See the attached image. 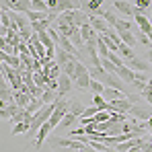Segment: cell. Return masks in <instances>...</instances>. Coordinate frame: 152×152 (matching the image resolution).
I'll return each mask as SVG.
<instances>
[{
  "instance_id": "obj_29",
  "label": "cell",
  "mask_w": 152,
  "mask_h": 152,
  "mask_svg": "<svg viewBox=\"0 0 152 152\" xmlns=\"http://www.w3.org/2000/svg\"><path fill=\"white\" fill-rule=\"evenodd\" d=\"M31 10H41V12H50V6L45 0H31Z\"/></svg>"
},
{
  "instance_id": "obj_6",
  "label": "cell",
  "mask_w": 152,
  "mask_h": 152,
  "mask_svg": "<svg viewBox=\"0 0 152 152\" xmlns=\"http://www.w3.org/2000/svg\"><path fill=\"white\" fill-rule=\"evenodd\" d=\"M129 115H132V117H136L138 121H148V119L152 117V107H144V105L136 103V105L132 107Z\"/></svg>"
},
{
  "instance_id": "obj_27",
  "label": "cell",
  "mask_w": 152,
  "mask_h": 152,
  "mask_svg": "<svg viewBox=\"0 0 152 152\" xmlns=\"http://www.w3.org/2000/svg\"><path fill=\"white\" fill-rule=\"evenodd\" d=\"M119 56H121V58H126V60H134V58H138V56L134 53V50H132L129 45H126L124 41L119 43Z\"/></svg>"
},
{
  "instance_id": "obj_24",
  "label": "cell",
  "mask_w": 152,
  "mask_h": 152,
  "mask_svg": "<svg viewBox=\"0 0 152 152\" xmlns=\"http://www.w3.org/2000/svg\"><path fill=\"white\" fill-rule=\"evenodd\" d=\"M37 35H39V39H41V43L48 48V51H50V50H56V41L50 37V33H48V31H41V33H37Z\"/></svg>"
},
{
  "instance_id": "obj_36",
  "label": "cell",
  "mask_w": 152,
  "mask_h": 152,
  "mask_svg": "<svg viewBox=\"0 0 152 152\" xmlns=\"http://www.w3.org/2000/svg\"><path fill=\"white\" fill-rule=\"evenodd\" d=\"M136 37H138V41H140V45H146V48H152V43H150V37H148L146 33L138 31V33H136Z\"/></svg>"
},
{
  "instance_id": "obj_8",
  "label": "cell",
  "mask_w": 152,
  "mask_h": 152,
  "mask_svg": "<svg viewBox=\"0 0 152 152\" xmlns=\"http://www.w3.org/2000/svg\"><path fill=\"white\" fill-rule=\"evenodd\" d=\"M2 6L17 10V12H27L31 10V0H2Z\"/></svg>"
},
{
  "instance_id": "obj_16",
  "label": "cell",
  "mask_w": 152,
  "mask_h": 152,
  "mask_svg": "<svg viewBox=\"0 0 152 152\" xmlns=\"http://www.w3.org/2000/svg\"><path fill=\"white\" fill-rule=\"evenodd\" d=\"M58 45H60L62 50L70 51V53H72V56H76L78 60H82V58H80V53H78V48H76V45L72 43V41H70V37H60V41H58Z\"/></svg>"
},
{
  "instance_id": "obj_30",
  "label": "cell",
  "mask_w": 152,
  "mask_h": 152,
  "mask_svg": "<svg viewBox=\"0 0 152 152\" xmlns=\"http://www.w3.org/2000/svg\"><path fill=\"white\" fill-rule=\"evenodd\" d=\"M70 41L74 43L76 48H84V39H82V33H80V27H76L74 33H72V37H70Z\"/></svg>"
},
{
  "instance_id": "obj_37",
  "label": "cell",
  "mask_w": 152,
  "mask_h": 152,
  "mask_svg": "<svg viewBox=\"0 0 152 152\" xmlns=\"http://www.w3.org/2000/svg\"><path fill=\"white\" fill-rule=\"evenodd\" d=\"M140 95H142V99H144V101H148L152 105V86H150V84H146V86L140 91Z\"/></svg>"
},
{
  "instance_id": "obj_10",
  "label": "cell",
  "mask_w": 152,
  "mask_h": 152,
  "mask_svg": "<svg viewBox=\"0 0 152 152\" xmlns=\"http://www.w3.org/2000/svg\"><path fill=\"white\" fill-rule=\"evenodd\" d=\"M113 8L119 10V12H124V15H127V17H134L136 10H138V6L132 4V2H127V0H113Z\"/></svg>"
},
{
  "instance_id": "obj_20",
  "label": "cell",
  "mask_w": 152,
  "mask_h": 152,
  "mask_svg": "<svg viewBox=\"0 0 152 152\" xmlns=\"http://www.w3.org/2000/svg\"><path fill=\"white\" fill-rule=\"evenodd\" d=\"M84 109H86V107L78 101V99L68 103V113H72V115H76V117H82V115H84Z\"/></svg>"
},
{
  "instance_id": "obj_39",
  "label": "cell",
  "mask_w": 152,
  "mask_h": 152,
  "mask_svg": "<svg viewBox=\"0 0 152 152\" xmlns=\"http://www.w3.org/2000/svg\"><path fill=\"white\" fill-rule=\"evenodd\" d=\"M113 29H124V31H134V27H132V23H129V21H121V19L117 21V25L113 27Z\"/></svg>"
},
{
  "instance_id": "obj_22",
  "label": "cell",
  "mask_w": 152,
  "mask_h": 152,
  "mask_svg": "<svg viewBox=\"0 0 152 152\" xmlns=\"http://www.w3.org/2000/svg\"><path fill=\"white\" fill-rule=\"evenodd\" d=\"M136 146H138V138L127 140V142H121V144H115V152H132Z\"/></svg>"
},
{
  "instance_id": "obj_32",
  "label": "cell",
  "mask_w": 152,
  "mask_h": 152,
  "mask_svg": "<svg viewBox=\"0 0 152 152\" xmlns=\"http://www.w3.org/2000/svg\"><path fill=\"white\" fill-rule=\"evenodd\" d=\"M43 105H45V103L41 101V99H33V101L27 105V111H29L31 115H35V113H37V111H39V109H41Z\"/></svg>"
},
{
  "instance_id": "obj_5",
  "label": "cell",
  "mask_w": 152,
  "mask_h": 152,
  "mask_svg": "<svg viewBox=\"0 0 152 152\" xmlns=\"http://www.w3.org/2000/svg\"><path fill=\"white\" fill-rule=\"evenodd\" d=\"M109 105H111V113H124V115H127L134 107V103L127 97L126 99H113V101H109Z\"/></svg>"
},
{
  "instance_id": "obj_43",
  "label": "cell",
  "mask_w": 152,
  "mask_h": 152,
  "mask_svg": "<svg viewBox=\"0 0 152 152\" xmlns=\"http://www.w3.org/2000/svg\"><path fill=\"white\" fill-rule=\"evenodd\" d=\"M150 142H152V136H150Z\"/></svg>"
},
{
  "instance_id": "obj_44",
  "label": "cell",
  "mask_w": 152,
  "mask_h": 152,
  "mask_svg": "<svg viewBox=\"0 0 152 152\" xmlns=\"http://www.w3.org/2000/svg\"><path fill=\"white\" fill-rule=\"evenodd\" d=\"M45 2H48V0H45Z\"/></svg>"
},
{
  "instance_id": "obj_19",
  "label": "cell",
  "mask_w": 152,
  "mask_h": 152,
  "mask_svg": "<svg viewBox=\"0 0 152 152\" xmlns=\"http://www.w3.org/2000/svg\"><path fill=\"white\" fill-rule=\"evenodd\" d=\"M80 33H82L84 43H86V41H91V39H97V37H99V35H97V31H95V27L91 25V23H86V25L80 27Z\"/></svg>"
},
{
  "instance_id": "obj_35",
  "label": "cell",
  "mask_w": 152,
  "mask_h": 152,
  "mask_svg": "<svg viewBox=\"0 0 152 152\" xmlns=\"http://www.w3.org/2000/svg\"><path fill=\"white\" fill-rule=\"evenodd\" d=\"M93 119H95L97 124H103V121H109V119H111V111H99V113H97V115H95Z\"/></svg>"
},
{
  "instance_id": "obj_4",
  "label": "cell",
  "mask_w": 152,
  "mask_h": 152,
  "mask_svg": "<svg viewBox=\"0 0 152 152\" xmlns=\"http://www.w3.org/2000/svg\"><path fill=\"white\" fill-rule=\"evenodd\" d=\"M53 127H56V126H53L51 121H48V124H43V126H41V129L37 132V136L33 138V148H35V150H41V144L50 138V134H51V129H53Z\"/></svg>"
},
{
  "instance_id": "obj_15",
  "label": "cell",
  "mask_w": 152,
  "mask_h": 152,
  "mask_svg": "<svg viewBox=\"0 0 152 152\" xmlns=\"http://www.w3.org/2000/svg\"><path fill=\"white\" fill-rule=\"evenodd\" d=\"M12 88H8V84H6V80L2 78V82H0V99H2V107L4 105H8V103H12Z\"/></svg>"
},
{
  "instance_id": "obj_42",
  "label": "cell",
  "mask_w": 152,
  "mask_h": 152,
  "mask_svg": "<svg viewBox=\"0 0 152 152\" xmlns=\"http://www.w3.org/2000/svg\"><path fill=\"white\" fill-rule=\"evenodd\" d=\"M148 132H152V117L148 119Z\"/></svg>"
},
{
  "instance_id": "obj_7",
  "label": "cell",
  "mask_w": 152,
  "mask_h": 152,
  "mask_svg": "<svg viewBox=\"0 0 152 152\" xmlns=\"http://www.w3.org/2000/svg\"><path fill=\"white\" fill-rule=\"evenodd\" d=\"M72 84H74V80H72L70 76L62 74L60 78H58V97L64 99L68 93H72Z\"/></svg>"
},
{
  "instance_id": "obj_26",
  "label": "cell",
  "mask_w": 152,
  "mask_h": 152,
  "mask_svg": "<svg viewBox=\"0 0 152 152\" xmlns=\"http://www.w3.org/2000/svg\"><path fill=\"white\" fill-rule=\"evenodd\" d=\"M51 25H53V21H51V19H48V21H37V23H31V27H33V31H35V33L48 31Z\"/></svg>"
},
{
  "instance_id": "obj_34",
  "label": "cell",
  "mask_w": 152,
  "mask_h": 152,
  "mask_svg": "<svg viewBox=\"0 0 152 152\" xmlns=\"http://www.w3.org/2000/svg\"><path fill=\"white\" fill-rule=\"evenodd\" d=\"M107 58H109V60H111V62H113V64H115L117 68H121V66H126V62H124V58H121L119 53H115V51H109V56H107Z\"/></svg>"
},
{
  "instance_id": "obj_38",
  "label": "cell",
  "mask_w": 152,
  "mask_h": 152,
  "mask_svg": "<svg viewBox=\"0 0 152 152\" xmlns=\"http://www.w3.org/2000/svg\"><path fill=\"white\" fill-rule=\"evenodd\" d=\"M99 111H101V109H99L97 105H91V107H86V109H84V115H82V117H86V119H91V117H95V115H97Z\"/></svg>"
},
{
  "instance_id": "obj_12",
  "label": "cell",
  "mask_w": 152,
  "mask_h": 152,
  "mask_svg": "<svg viewBox=\"0 0 152 152\" xmlns=\"http://www.w3.org/2000/svg\"><path fill=\"white\" fill-rule=\"evenodd\" d=\"M134 19H136V23H138V29H140L142 33H146V35H148V33H152V25H150V21H148V19L144 17V12H142L140 8L136 10Z\"/></svg>"
},
{
  "instance_id": "obj_40",
  "label": "cell",
  "mask_w": 152,
  "mask_h": 152,
  "mask_svg": "<svg viewBox=\"0 0 152 152\" xmlns=\"http://www.w3.org/2000/svg\"><path fill=\"white\" fill-rule=\"evenodd\" d=\"M150 4H152V0H136V6L144 12V10H148L150 8Z\"/></svg>"
},
{
  "instance_id": "obj_1",
  "label": "cell",
  "mask_w": 152,
  "mask_h": 152,
  "mask_svg": "<svg viewBox=\"0 0 152 152\" xmlns=\"http://www.w3.org/2000/svg\"><path fill=\"white\" fill-rule=\"evenodd\" d=\"M50 146L56 150V148H74V150H82L86 148L88 144H84L80 138H60V136H50Z\"/></svg>"
},
{
  "instance_id": "obj_21",
  "label": "cell",
  "mask_w": 152,
  "mask_h": 152,
  "mask_svg": "<svg viewBox=\"0 0 152 152\" xmlns=\"http://www.w3.org/2000/svg\"><path fill=\"white\" fill-rule=\"evenodd\" d=\"M95 15H97V17H101V19H105V21H107L111 27H115V25H117V21H119V19H117V17H115L111 10H103V8H99Z\"/></svg>"
},
{
  "instance_id": "obj_3",
  "label": "cell",
  "mask_w": 152,
  "mask_h": 152,
  "mask_svg": "<svg viewBox=\"0 0 152 152\" xmlns=\"http://www.w3.org/2000/svg\"><path fill=\"white\" fill-rule=\"evenodd\" d=\"M48 6H50V12L62 15V12H66V10L80 8V0H48Z\"/></svg>"
},
{
  "instance_id": "obj_41",
  "label": "cell",
  "mask_w": 152,
  "mask_h": 152,
  "mask_svg": "<svg viewBox=\"0 0 152 152\" xmlns=\"http://www.w3.org/2000/svg\"><path fill=\"white\" fill-rule=\"evenodd\" d=\"M144 60H148V62L152 64V48H148V51H146V58H144Z\"/></svg>"
},
{
  "instance_id": "obj_9",
  "label": "cell",
  "mask_w": 152,
  "mask_h": 152,
  "mask_svg": "<svg viewBox=\"0 0 152 152\" xmlns=\"http://www.w3.org/2000/svg\"><path fill=\"white\" fill-rule=\"evenodd\" d=\"M126 66L132 68L134 72H148L152 70V64L148 60H140V58H134V60H126Z\"/></svg>"
},
{
  "instance_id": "obj_13",
  "label": "cell",
  "mask_w": 152,
  "mask_h": 152,
  "mask_svg": "<svg viewBox=\"0 0 152 152\" xmlns=\"http://www.w3.org/2000/svg\"><path fill=\"white\" fill-rule=\"evenodd\" d=\"M12 101L17 103L21 109H27V105L33 101V97H31V93H25V91H15L12 93Z\"/></svg>"
},
{
  "instance_id": "obj_14",
  "label": "cell",
  "mask_w": 152,
  "mask_h": 152,
  "mask_svg": "<svg viewBox=\"0 0 152 152\" xmlns=\"http://www.w3.org/2000/svg\"><path fill=\"white\" fill-rule=\"evenodd\" d=\"M117 76H119L126 84H134V80L138 78V74H136L132 68H127V66H121V68L117 70Z\"/></svg>"
},
{
  "instance_id": "obj_31",
  "label": "cell",
  "mask_w": 152,
  "mask_h": 152,
  "mask_svg": "<svg viewBox=\"0 0 152 152\" xmlns=\"http://www.w3.org/2000/svg\"><path fill=\"white\" fill-rule=\"evenodd\" d=\"M101 66L107 70V72H109V74H117V70H119V68H117V66L109 60V58H101Z\"/></svg>"
},
{
  "instance_id": "obj_25",
  "label": "cell",
  "mask_w": 152,
  "mask_h": 152,
  "mask_svg": "<svg viewBox=\"0 0 152 152\" xmlns=\"http://www.w3.org/2000/svg\"><path fill=\"white\" fill-rule=\"evenodd\" d=\"M29 127H31V121H21V124L12 126V129H10V136H19V134H27V132H29Z\"/></svg>"
},
{
  "instance_id": "obj_33",
  "label": "cell",
  "mask_w": 152,
  "mask_h": 152,
  "mask_svg": "<svg viewBox=\"0 0 152 152\" xmlns=\"http://www.w3.org/2000/svg\"><path fill=\"white\" fill-rule=\"evenodd\" d=\"M76 119H80V117H76V115H72V113H66V115H64V119L60 121V126H58V127H70Z\"/></svg>"
},
{
  "instance_id": "obj_23",
  "label": "cell",
  "mask_w": 152,
  "mask_h": 152,
  "mask_svg": "<svg viewBox=\"0 0 152 152\" xmlns=\"http://www.w3.org/2000/svg\"><path fill=\"white\" fill-rule=\"evenodd\" d=\"M76 64H78V60H70L68 64L62 66V72H64L66 76H70L72 80H76Z\"/></svg>"
},
{
  "instance_id": "obj_11",
  "label": "cell",
  "mask_w": 152,
  "mask_h": 152,
  "mask_svg": "<svg viewBox=\"0 0 152 152\" xmlns=\"http://www.w3.org/2000/svg\"><path fill=\"white\" fill-rule=\"evenodd\" d=\"M88 23L95 27V31H97V33H103V35H105V33H107V31L111 29V25H109V23H107L105 19L97 17V15H88Z\"/></svg>"
},
{
  "instance_id": "obj_28",
  "label": "cell",
  "mask_w": 152,
  "mask_h": 152,
  "mask_svg": "<svg viewBox=\"0 0 152 152\" xmlns=\"http://www.w3.org/2000/svg\"><path fill=\"white\" fill-rule=\"evenodd\" d=\"M91 78H93V76H91ZM88 88H91V93H93V95H103L107 86H105L103 82H99V80H95V78H93V80H91V86H88Z\"/></svg>"
},
{
  "instance_id": "obj_18",
  "label": "cell",
  "mask_w": 152,
  "mask_h": 152,
  "mask_svg": "<svg viewBox=\"0 0 152 152\" xmlns=\"http://www.w3.org/2000/svg\"><path fill=\"white\" fill-rule=\"evenodd\" d=\"M2 62H4V64H8V66H12V68H21V66H23V60H21V56L6 53V51H2Z\"/></svg>"
},
{
  "instance_id": "obj_17",
  "label": "cell",
  "mask_w": 152,
  "mask_h": 152,
  "mask_svg": "<svg viewBox=\"0 0 152 152\" xmlns=\"http://www.w3.org/2000/svg\"><path fill=\"white\" fill-rule=\"evenodd\" d=\"M70 60H78V58H76V56H72L70 51L62 50V48L58 45V50H56V62H58L60 66H64V64H68Z\"/></svg>"
},
{
  "instance_id": "obj_2",
  "label": "cell",
  "mask_w": 152,
  "mask_h": 152,
  "mask_svg": "<svg viewBox=\"0 0 152 152\" xmlns=\"http://www.w3.org/2000/svg\"><path fill=\"white\" fill-rule=\"evenodd\" d=\"M91 70H88V66H84L80 60H78V64H76V80H74V86L78 91H86L88 86H91Z\"/></svg>"
}]
</instances>
